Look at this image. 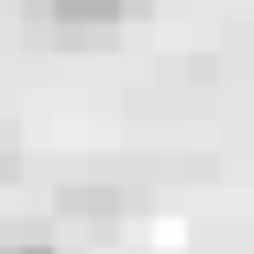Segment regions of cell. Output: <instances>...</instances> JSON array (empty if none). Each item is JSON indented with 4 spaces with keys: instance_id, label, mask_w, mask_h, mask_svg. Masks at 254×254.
I'll return each instance as SVG.
<instances>
[{
    "instance_id": "cell-1",
    "label": "cell",
    "mask_w": 254,
    "mask_h": 254,
    "mask_svg": "<svg viewBox=\"0 0 254 254\" xmlns=\"http://www.w3.org/2000/svg\"><path fill=\"white\" fill-rule=\"evenodd\" d=\"M142 0H38V15L53 23V30H67V38H105L112 23H127Z\"/></svg>"
},
{
    "instance_id": "cell-2",
    "label": "cell",
    "mask_w": 254,
    "mask_h": 254,
    "mask_svg": "<svg viewBox=\"0 0 254 254\" xmlns=\"http://www.w3.org/2000/svg\"><path fill=\"white\" fill-rule=\"evenodd\" d=\"M120 209H127V194L105 187V180H75V187L53 194V217H67V224H112Z\"/></svg>"
},
{
    "instance_id": "cell-3",
    "label": "cell",
    "mask_w": 254,
    "mask_h": 254,
    "mask_svg": "<svg viewBox=\"0 0 254 254\" xmlns=\"http://www.w3.org/2000/svg\"><path fill=\"white\" fill-rule=\"evenodd\" d=\"M0 254H60L53 239H0Z\"/></svg>"
},
{
    "instance_id": "cell-4",
    "label": "cell",
    "mask_w": 254,
    "mask_h": 254,
    "mask_svg": "<svg viewBox=\"0 0 254 254\" xmlns=\"http://www.w3.org/2000/svg\"><path fill=\"white\" fill-rule=\"evenodd\" d=\"M8 172H15V135L0 127V180H8Z\"/></svg>"
}]
</instances>
